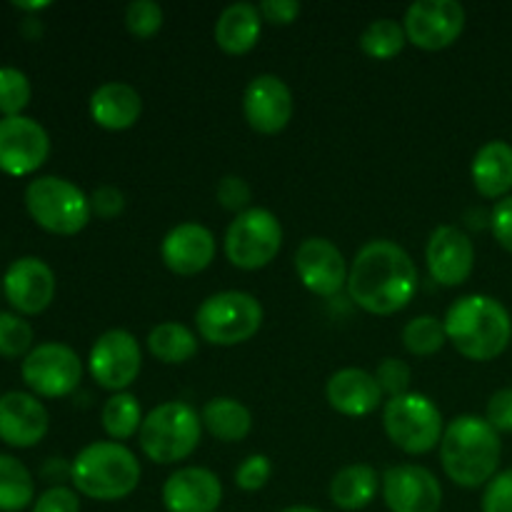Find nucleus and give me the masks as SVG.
Instances as JSON below:
<instances>
[{
  "mask_svg": "<svg viewBox=\"0 0 512 512\" xmlns=\"http://www.w3.org/2000/svg\"><path fill=\"white\" fill-rule=\"evenodd\" d=\"M215 198L225 210L240 215L250 208L253 190H250L248 180L240 178V175H225V178H220L218 188H215Z\"/></svg>",
  "mask_w": 512,
  "mask_h": 512,
  "instance_id": "38",
  "label": "nucleus"
},
{
  "mask_svg": "<svg viewBox=\"0 0 512 512\" xmlns=\"http://www.w3.org/2000/svg\"><path fill=\"white\" fill-rule=\"evenodd\" d=\"M473 185L483 198L503 200L512 190V145L505 140H490L475 153L470 165Z\"/></svg>",
  "mask_w": 512,
  "mask_h": 512,
  "instance_id": "24",
  "label": "nucleus"
},
{
  "mask_svg": "<svg viewBox=\"0 0 512 512\" xmlns=\"http://www.w3.org/2000/svg\"><path fill=\"white\" fill-rule=\"evenodd\" d=\"M125 28L138 40L153 38L163 28V8L155 0H133L125 8Z\"/></svg>",
  "mask_w": 512,
  "mask_h": 512,
  "instance_id": "35",
  "label": "nucleus"
},
{
  "mask_svg": "<svg viewBox=\"0 0 512 512\" xmlns=\"http://www.w3.org/2000/svg\"><path fill=\"white\" fill-rule=\"evenodd\" d=\"M148 350L165 365H183L198 353V335L183 323H160L150 330Z\"/></svg>",
  "mask_w": 512,
  "mask_h": 512,
  "instance_id": "28",
  "label": "nucleus"
},
{
  "mask_svg": "<svg viewBox=\"0 0 512 512\" xmlns=\"http://www.w3.org/2000/svg\"><path fill=\"white\" fill-rule=\"evenodd\" d=\"M483 512H512V468L495 475L485 485L483 500H480Z\"/></svg>",
  "mask_w": 512,
  "mask_h": 512,
  "instance_id": "39",
  "label": "nucleus"
},
{
  "mask_svg": "<svg viewBox=\"0 0 512 512\" xmlns=\"http://www.w3.org/2000/svg\"><path fill=\"white\" fill-rule=\"evenodd\" d=\"M405 43H408V35H405L403 23L393 18L373 20L360 35V50L375 60L395 58L403 53Z\"/></svg>",
  "mask_w": 512,
  "mask_h": 512,
  "instance_id": "31",
  "label": "nucleus"
},
{
  "mask_svg": "<svg viewBox=\"0 0 512 512\" xmlns=\"http://www.w3.org/2000/svg\"><path fill=\"white\" fill-rule=\"evenodd\" d=\"M0 290H3V280H0Z\"/></svg>",
  "mask_w": 512,
  "mask_h": 512,
  "instance_id": "47",
  "label": "nucleus"
},
{
  "mask_svg": "<svg viewBox=\"0 0 512 512\" xmlns=\"http://www.w3.org/2000/svg\"><path fill=\"white\" fill-rule=\"evenodd\" d=\"M485 420L498 433H512V388H503L493 393L485 408Z\"/></svg>",
  "mask_w": 512,
  "mask_h": 512,
  "instance_id": "42",
  "label": "nucleus"
},
{
  "mask_svg": "<svg viewBox=\"0 0 512 512\" xmlns=\"http://www.w3.org/2000/svg\"><path fill=\"white\" fill-rule=\"evenodd\" d=\"M50 155V138L43 125L25 115L0 120V170L13 178L35 173Z\"/></svg>",
  "mask_w": 512,
  "mask_h": 512,
  "instance_id": "13",
  "label": "nucleus"
},
{
  "mask_svg": "<svg viewBox=\"0 0 512 512\" xmlns=\"http://www.w3.org/2000/svg\"><path fill=\"white\" fill-rule=\"evenodd\" d=\"M375 380H378L383 395H390V398H400V395L410 393V380H413V373H410V365L405 360L398 358H385L383 363L375 370Z\"/></svg>",
  "mask_w": 512,
  "mask_h": 512,
  "instance_id": "36",
  "label": "nucleus"
},
{
  "mask_svg": "<svg viewBox=\"0 0 512 512\" xmlns=\"http://www.w3.org/2000/svg\"><path fill=\"white\" fill-rule=\"evenodd\" d=\"M448 343V333H445V323L435 315H418L410 320L403 328V345L410 355L418 358H428L443 350Z\"/></svg>",
  "mask_w": 512,
  "mask_h": 512,
  "instance_id": "32",
  "label": "nucleus"
},
{
  "mask_svg": "<svg viewBox=\"0 0 512 512\" xmlns=\"http://www.w3.org/2000/svg\"><path fill=\"white\" fill-rule=\"evenodd\" d=\"M443 323L448 343L475 363L500 358L512 340L508 308L490 295H463L450 305Z\"/></svg>",
  "mask_w": 512,
  "mask_h": 512,
  "instance_id": "2",
  "label": "nucleus"
},
{
  "mask_svg": "<svg viewBox=\"0 0 512 512\" xmlns=\"http://www.w3.org/2000/svg\"><path fill=\"white\" fill-rule=\"evenodd\" d=\"M490 230H493L495 240L512 253V195L495 203L493 213H490Z\"/></svg>",
  "mask_w": 512,
  "mask_h": 512,
  "instance_id": "43",
  "label": "nucleus"
},
{
  "mask_svg": "<svg viewBox=\"0 0 512 512\" xmlns=\"http://www.w3.org/2000/svg\"><path fill=\"white\" fill-rule=\"evenodd\" d=\"M50 3H15V8L18 10H43L48 8Z\"/></svg>",
  "mask_w": 512,
  "mask_h": 512,
  "instance_id": "45",
  "label": "nucleus"
},
{
  "mask_svg": "<svg viewBox=\"0 0 512 512\" xmlns=\"http://www.w3.org/2000/svg\"><path fill=\"white\" fill-rule=\"evenodd\" d=\"M263 15L253 3H233L215 23V43L228 55H245L258 45Z\"/></svg>",
  "mask_w": 512,
  "mask_h": 512,
  "instance_id": "25",
  "label": "nucleus"
},
{
  "mask_svg": "<svg viewBox=\"0 0 512 512\" xmlns=\"http://www.w3.org/2000/svg\"><path fill=\"white\" fill-rule=\"evenodd\" d=\"M143 113V98L130 83L110 80L90 95V118L105 130L133 128Z\"/></svg>",
  "mask_w": 512,
  "mask_h": 512,
  "instance_id": "23",
  "label": "nucleus"
},
{
  "mask_svg": "<svg viewBox=\"0 0 512 512\" xmlns=\"http://www.w3.org/2000/svg\"><path fill=\"white\" fill-rule=\"evenodd\" d=\"M325 395L330 408L345 418H365L383 403V390L375 380V373L363 368H343L330 375Z\"/></svg>",
  "mask_w": 512,
  "mask_h": 512,
  "instance_id": "22",
  "label": "nucleus"
},
{
  "mask_svg": "<svg viewBox=\"0 0 512 512\" xmlns=\"http://www.w3.org/2000/svg\"><path fill=\"white\" fill-rule=\"evenodd\" d=\"M33 512H80V498L75 490L55 485L35 500Z\"/></svg>",
  "mask_w": 512,
  "mask_h": 512,
  "instance_id": "41",
  "label": "nucleus"
},
{
  "mask_svg": "<svg viewBox=\"0 0 512 512\" xmlns=\"http://www.w3.org/2000/svg\"><path fill=\"white\" fill-rule=\"evenodd\" d=\"M223 245L230 265L240 270H260L278 258L283 248V225L268 208H248L235 215Z\"/></svg>",
  "mask_w": 512,
  "mask_h": 512,
  "instance_id": "9",
  "label": "nucleus"
},
{
  "mask_svg": "<svg viewBox=\"0 0 512 512\" xmlns=\"http://www.w3.org/2000/svg\"><path fill=\"white\" fill-rule=\"evenodd\" d=\"M503 443L500 433L478 415L450 420L440 440V463L445 475L460 488H480L498 475Z\"/></svg>",
  "mask_w": 512,
  "mask_h": 512,
  "instance_id": "3",
  "label": "nucleus"
},
{
  "mask_svg": "<svg viewBox=\"0 0 512 512\" xmlns=\"http://www.w3.org/2000/svg\"><path fill=\"white\" fill-rule=\"evenodd\" d=\"M280 512H320L318 508H310V505H290V508L280 510Z\"/></svg>",
  "mask_w": 512,
  "mask_h": 512,
  "instance_id": "46",
  "label": "nucleus"
},
{
  "mask_svg": "<svg viewBox=\"0 0 512 512\" xmlns=\"http://www.w3.org/2000/svg\"><path fill=\"white\" fill-rule=\"evenodd\" d=\"M383 428L390 443L408 455H425L438 448L445 425L438 405L423 393L390 398L383 410Z\"/></svg>",
  "mask_w": 512,
  "mask_h": 512,
  "instance_id": "8",
  "label": "nucleus"
},
{
  "mask_svg": "<svg viewBox=\"0 0 512 512\" xmlns=\"http://www.w3.org/2000/svg\"><path fill=\"white\" fill-rule=\"evenodd\" d=\"M220 503L223 483L208 468H180L163 485V505L168 512H215Z\"/></svg>",
  "mask_w": 512,
  "mask_h": 512,
  "instance_id": "21",
  "label": "nucleus"
},
{
  "mask_svg": "<svg viewBox=\"0 0 512 512\" xmlns=\"http://www.w3.org/2000/svg\"><path fill=\"white\" fill-rule=\"evenodd\" d=\"M380 490V478L375 468L365 463L348 465L338 470L335 478L330 480V500L335 508L345 512H358L368 508Z\"/></svg>",
  "mask_w": 512,
  "mask_h": 512,
  "instance_id": "26",
  "label": "nucleus"
},
{
  "mask_svg": "<svg viewBox=\"0 0 512 512\" xmlns=\"http://www.w3.org/2000/svg\"><path fill=\"white\" fill-rule=\"evenodd\" d=\"M100 420H103V430L108 433V438L115 443H123V440H130L140 433L145 418L143 408L133 393H113L105 400Z\"/></svg>",
  "mask_w": 512,
  "mask_h": 512,
  "instance_id": "30",
  "label": "nucleus"
},
{
  "mask_svg": "<svg viewBox=\"0 0 512 512\" xmlns=\"http://www.w3.org/2000/svg\"><path fill=\"white\" fill-rule=\"evenodd\" d=\"M25 208L40 228L53 235H78L93 218L88 195L58 175L30 180L25 188Z\"/></svg>",
  "mask_w": 512,
  "mask_h": 512,
  "instance_id": "7",
  "label": "nucleus"
},
{
  "mask_svg": "<svg viewBox=\"0 0 512 512\" xmlns=\"http://www.w3.org/2000/svg\"><path fill=\"white\" fill-rule=\"evenodd\" d=\"M30 95V80L23 70L18 68H0V113L3 118H15V115H23V110L28 108Z\"/></svg>",
  "mask_w": 512,
  "mask_h": 512,
  "instance_id": "33",
  "label": "nucleus"
},
{
  "mask_svg": "<svg viewBox=\"0 0 512 512\" xmlns=\"http://www.w3.org/2000/svg\"><path fill=\"white\" fill-rule=\"evenodd\" d=\"M3 293L20 315H40L55 298V273L45 260L18 258L3 275Z\"/></svg>",
  "mask_w": 512,
  "mask_h": 512,
  "instance_id": "17",
  "label": "nucleus"
},
{
  "mask_svg": "<svg viewBox=\"0 0 512 512\" xmlns=\"http://www.w3.org/2000/svg\"><path fill=\"white\" fill-rule=\"evenodd\" d=\"M70 483L80 495L115 503L133 495L140 485V463L130 448L115 440L90 443L70 463Z\"/></svg>",
  "mask_w": 512,
  "mask_h": 512,
  "instance_id": "4",
  "label": "nucleus"
},
{
  "mask_svg": "<svg viewBox=\"0 0 512 512\" xmlns=\"http://www.w3.org/2000/svg\"><path fill=\"white\" fill-rule=\"evenodd\" d=\"M140 368H143V353L135 335L128 330H105L90 348V375L100 388L110 393H125L138 380Z\"/></svg>",
  "mask_w": 512,
  "mask_h": 512,
  "instance_id": "11",
  "label": "nucleus"
},
{
  "mask_svg": "<svg viewBox=\"0 0 512 512\" xmlns=\"http://www.w3.org/2000/svg\"><path fill=\"white\" fill-rule=\"evenodd\" d=\"M348 293L370 315H395L418 293V268L393 240H370L355 253Z\"/></svg>",
  "mask_w": 512,
  "mask_h": 512,
  "instance_id": "1",
  "label": "nucleus"
},
{
  "mask_svg": "<svg viewBox=\"0 0 512 512\" xmlns=\"http://www.w3.org/2000/svg\"><path fill=\"white\" fill-rule=\"evenodd\" d=\"M293 93L288 83L273 73L255 75L243 93V113L250 128L260 135H278L293 118Z\"/></svg>",
  "mask_w": 512,
  "mask_h": 512,
  "instance_id": "16",
  "label": "nucleus"
},
{
  "mask_svg": "<svg viewBox=\"0 0 512 512\" xmlns=\"http://www.w3.org/2000/svg\"><path fill=\"white\" fill-rule=\"evenodd\" d=\"M295 273L313 295L335 298L348 288L350 268L333 240L305 238L295 250Z\"/></svg>",
  "mask_w": 512,
  "mask_h": 512,
  "instance_id": "15",
  "label": "nucleus"
},
{
  "mask_svg": "<svg viewBox=\"0 0 512 512\" xmlns=\"http://www.w3.org/2000/svg\"><path fill=\"white\" fill-rule=\"evenodd\" d=\"M408 43L423 50H443L463 35L465 8L458 0H415L403 18Z\"/></svg>",
  "mask_w": 512,
  "mask_h": 512,
  "instance_id": "12",
  "label": "nucleus"
},
{
  "mask_svg": "<svg viewBox=\"0 0 512 512\" xmlns=\"http://www.w3.org/2000/svg\"><path fill=\"white\" fill-rule=\"evenodd\" d=\"M258 10L268 23L290 25L300 15V3L298 0H263Z\"/></svg>",
  "mask_w": 512,
  "mask_h": 512,
  "instance_id": "44",
  "label": "nucleus"
},
{
  "mask_svg": "<svg viewBox=\"0 0 512 512\" xmlns=\"http://www.w3.org/2000/svg\"><path fill=\"white\" fill-rule=\"evenodd\" d=\"M425 258L435 283L458 288L475 268V245L458 225H440L430 233Z\"/></svg>",
  "mask_w": 512,
  "mask_h": 512,
  "instance_id": "18",
  "label": "nucleus"
},
{
  "mask_svg": "<svg viewBox=\"0 0 512 512\" xmlns=\"http://www.w3.org/2000/svg\"><path fill=\"white\" fill-rule=\"evenodd\" d=\"M203 428L223 443H240L253 430V415L240 400L213 398L200 410Z\"/></svg>",
  "mask_w": 512,
  "mask_h": 512,
  "instance_id": "27",
  "label": "nucleus"
},
{
  "mask_svg": "<svg viewBox=\"0 0 512 512\" xmlns=\"http://www.w3.org/2000/svg\"><path fill=\"white\" fill-rule=\"evenodd\" d=\"M20 375L35 398H65L83 380V360L70 345L43 343L25 355Z\"/></svg>",
  "mask_w": 512,
  "mask_h": 512,
  "instance_id": "10",
  "label": "nucleus"
},
{
  "mask_svg": "<svg viewBox=\"0 0 512 512\" xmlns=\"http://www.w3.org/2000/svg\"><path fill=\"white\" fill-rule=\"evenodd\" d=\"M160 258L170 273L183 278L203 273L215 258V235L200 223L175 225L160 243Z\"/></svg>",
  "mask_w": 512,
  "mask_h": 512,
  "instance_id": "19",
  "label": "nucleus"
},
{
  "mask_svg": "<svg viewBox=\"0 0 512 512\" xmlns=\"http://www.w3.org/2000/svg\"><path fill=\"white\" fill-rule=\"evenodd\" d=\"M90 210L100 220L118 218L125 210L123 190L115 188V185H100V188H95L93 195H90Z\"/></svg>",
  "mask_w": 512,
  "mask_h": 512,
  "instance_id": "40",
  "label": "nucleus"
},
{
  "mask_svg": "<svg viewBox=\"0 0 512 512\" xmlns=\"http://www.w3.org/2000/svg\"><path fill=\"white\" fill-rule=\"evenodd\" d=\"M270 475H273V463H270L268 455H248L235 470V485L245 493H258L268 485Z\"/></svg>",
  "mask_w": 512,
  "mask_h": 512,
  "instance_id": "37",
  "label": "nucleus"
},
{
  "mask_svg": "<svg viewBox=\"0 0 512 512\" xmlns=\"http://www.w3.org/2000/svg\"><path fill=\"white\" fill-rule=\"evenodd\" d=\"M48 410L35 395L13 393L0 395V440L10 448H33L48 435Z\"/></svg>",
  "mask_w": 512,
  "mask_h": 512,
  "instance_id": "20",
  "label": "nucleus"
},
{
  "mask_svg": "<svg viewBox=\"0 0 512 512\" xmlns=\"http://www.w3.org/2000/svg\"><path fill=\"white\" fill-rule=\"evenodd\" d=\"M200 435L203 420L198 410L183 400H168L145 415L138 440L145 458L158 465H173L198 450Z\"/></svg>",
  "mask_w": 512,
  "mask_h": 512,
  "instance_id": "5",
  "label": "nucleus"
},
{
  "mask_svg": "<svg viewBox=\"0 0 512 512\" xmlns=\"http://www.w3.org/2000/svg\"><path fill=\"white\" fill-rule=\"evenodd\" d=\"M380 493L390 512H440L443 485L423 465H395L380 478Z\"/></svg>",
  "mask_w": 512,
  "mask_h": 512,
  "instance_id": "14",
  "label": "nucleus"
},
{
  "mask_svg": "<svg viewBox=\"0 0 512 512\" xmlns=\"http://www.w3.org/2000/svg\"><path fill=\"white\" fill-rule=\"evenodd\" d=\"M33 350V328L23 315L0 313V355L25 358Z\"/></svg>",
  "mask_w": 512,
  "mask_h": 512,
  "instance_id": "34",
  "label": "nucleus"
},
{
  "mask_svg": "<svg viewBox=\"0 0 512 512\" xmlns=\"http://www.w3.org/2000/svg\"><path fill=\"white\" fill-rule=\"evenodd\" d=\"M35 503L30 470L13 455L0 453V512H20Z\"/></svg>",
  "mask_w": 512,
  "mask_h": 512,
  "instance_id": "29",
  "label": "nucleus"
},
{
  "mask_svg": "<svg viewBox=\"0 0 512 512\" xmlns=\"http://www.w3.org/2000/svg\"><path fill=\"white\" fill-rule=\"evenodd\" d=\"M263 305L255 295L243 290H223L200 303L195 310V325L205 343L230 348L248 343L263 325Z\"/></svg>",
  "mask_w": 512,
  "mask_h": 512,
  "instance_id": "6",
  "label": "nucleus"
}]
</instances>
